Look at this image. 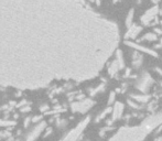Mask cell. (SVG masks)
I'll return each instance as SVG.
<instances>
[{"instance_id":"obj_3","label":"cell","mask_w":162,"mask_h":141,"mask_svg":"<svg viewBox=\"0 0 162 141\" xmlns=\"http://www.w3.org/2000/svg\"><path fill=\"white\" fill-rule=\"evenodd\" d=\"M89 121H91V117L87 116L83 120H81L74 128H72L70 131L66 132L59 141H78L83 136V132L85 131V129L87 128Z\"/></svg>"},{"instance_id":"obj_29","label":"cell","mask_w":162,"mask_h":141,"mask_svg":"<svg viewBox=\"0 0 162 141\" xmlns=\"http://www.w3.org/2000/svg\"><path fill=\"white\" fill-rule=\"evenodd\" d=\"M113 1H114V2H117V1H118V0H113Z\"/></svg>"},{"instance_id":"obj_8","label":"cell","mask_w":162,"mask_h":141,"mask_svg":"<svg viewBox=\"0 0 162 141\" xmlns=\"http://www.w3.org/2000/svg\"><path fill=\"white\" fill-rule=\"evenodd\" d=\"M125 110V105L120 102H116L113 106V109H111V119L108 125H111L114 121H117L122 117V114H124Z\"/></svg>"},{"instance_id":"obj_24","label":"cell","mask_w":162,"mask_h":141,"mask_svg":"<svg viewBox=\"0 0 162 141\" xmlns=\"http://www.w3.org/2000/svg\"><path fill=\"white\" fill-rule=\"evenodd\" d=\"M11 133L8 131H0V138H7V137H10Z\"/></svg>"},{"instance_id":"obj_6","label":"cell","mask_w":162,"mask_h":141,"mask_svg":"<svg viewBox=\"0 0 162 141\" xmlns=\"http://www.w3.org/2000/svg\"><path fill=\"white\" fill-rule=\"evenodd\" d=\"M45 128H46V122L45 121L39 122V124H37V125L27 133L26 138L23 139L22 141H35L40 137V135L43 133Z\"/></svg>"},{"instance_id":"obj_12","label":"cell","mask_w":162,"mask_h":141,"mask_svg":"<svg viewBox=\"0 0 162 141\" xmlns=\"http://www.w3.org/2000/svg\"><path fill=\"white\" fill-rule=\"evenodd\" d=\"M115 58H116V61L118 62V64L120 66V68H122L126 66V63H125V58H124V54H122V52L120 50H117L116 53H115Z\"/></svg>"},{"instance_id":"obj_2","label":"cell","mask_w":162,"mask_h":141,"mask_svg":"<svg viewBox=\"0 0 162 141\" xmlns=\"http://www.w3.org/2000/svg\"><path fill=\"white\" fill-rule=\"evenodd\" d=\"M162 125V110L145 118L138 126H126L118 129L108 141H143Z\"/></svg>"},{"instance_id":"obj_27","label":"cell","mask_w":162,"mask_h":141,"mask_svg":"<svg viewBox=\"0 0 162 141\" xmlns=\"http://www.w3.org/2000/svg\"><path fill=\"white\" fill-rule=\"evenodd\" d=\"M154 141H162V137H159V138H157Z\"/></svg>"},{"instance_id":"obj_9","label":"cell","mask_w":162,"mask_h":141,"mask_svg":"<svg viewBox=\"0 0 162 141\" xmlns=\"http://www.w3.org/2000/svg\"><path fill=\"white\" fill-rule=\"evenodd\" d=\"M141 31H142V27L138 26V24H132L130 28H128V31L126 33V39L127 40H135L140 34Z\"/></svg>"},{"instance_id":"obj_15","label":"cell","mask_w":162,"mask_h":141,"mask_svg":"<svg viewBox=\"0 0 162 141\" xmlns=\"http://www.w3.org/2000/svg\"><path fill=\"white\" fill-rule=\"evenodd\" d=\"M134 18H135V10L130 9L127 14V18H126V26H127V28H130L132 24H135Z\"/></svg>"},{"instance_id":"obj_21","label":"cell","mask_w":162,"mask_h":141,"mask_svg":"<svg viewBox=\"0 0 162 141\" xmlns=\"http://www.w3.org/2000/svg\"><path fill=\"white\" fill-rule=\"evenodd\" d=\"M52 131H53V129L50 128V127H46V128L44 129V133H43V138H46V137H49V136L51 135Z\"/></svg>"},{"instance_id":"obj_11","label":"cell","mask_w":162,"mask_h":141,"mask_svg":"<svg viewBox=\"0 0 162 141\" xmlns=\"http://www.w3.org/2000/svg\"><path fill=\"white\" fill-rule=\"evenodd\" d=\"M120 70L121 68H120V66H119V64H118V62L116 61V58H115L114 61H111L110 63H109V65H108V74H109L110 76H115Z\"/></svg>"},{"instance_id":"obj_16","label":"cell","mask_w":162,"mask_h":141,"mask_svg":"<svg viewBox=\"0 0 162 141\" xmlns=\"http://www.w3.org/2000/svg\"><path fill=\"white\" fill-rule=\"evenodd\" d=\"M14 125H17V122L13 121V120H5V119H0V127H3V128H10V127H13Z\"/></svg>"},{"instance_id":"obj_18","label":"cell","mask_w":162,"mask_h":141,"mask_svg":"<svg viewBox=\"0 0 162 141\" xmlns=\"http://www.w3.org/2000/svg\"><path fill=\"white\" fill-rule=\"evenodd\" d=\"M157 34L156 33H152V32H150V33H147V34H145L142 36V40H145V41H149V42H152V41H156L157 40Z\"/></svg>"},{"instance_id":"obj_1","label":"cell","mask_w":162,"mask_h":141,"mask_svg":"<svg viewBox=\"0 0 162 141\" xmlns=\"http://www.w3.org/2000/svg\"><path fill=\"white\" fill-rule=\"evenodd\" d=\"M119 42L117 23L86 0H0V86L92 80Z\"/></svg>"},{"instance_id":"obj_26","label":"cell","mask_w":162,"mask_h":141,"mask_svg":"<svg viewBox=\"0 0 162 141\" xmlns=\"http://www.w3.org/2000/svg\"><path fill=\"white\" fill-rule=\"evenodd\" d=\"M29 110H30V107H23L21 109V111H29Z\"/></svg>"},{"instance_id":"obj_4","label":"cell","mask_w":162,"mask_h":141,"mask_svg":"<svg viewBox=\"0 0 162 141\" xmlns=\"http://www.w3.org/2000/svg\"><path fill=\"white\" fill-rule=\"evenodd\" d=\"M94 105H95V102L92 98H82L71 104V110L77 114H86L93 108Z\"/></svg>"},{"instance_id":"obj_10","label":"cell","mask_w":162,"mask_h":141,"mask_svg":"<svg viewBox=\"0 0 162 141\" xmlns=\"http://www.w3.org/2000/svg\"><path fill=\"white\" fill-rule=\"evenodd\" d=\"M127 44L129 45V46H131V48H134L135 50H137L138 52H140V53H147V54L149 55H152V56H157V53L156 51H153V50H151V49L149 48H146V46H142V45L140 44H137V43H132V42L130 41H127Z\"/></svg>"},{"instance_id":"obj_7","label":"cell","mask_w":162,"mask_h":141,"mask_svg":"<svg viewBox=\"0 0 162 141\" xmlns=\"http://www.w3.org/2000/svg\"><path fill=\"white\" fill-rule=\"evenodd\" d=\"M158 13H159V7L158 6L151 7L150 9L147 10L146 12L141 16L140 21H141V23H142L143 26H148V24H150L153 20L156 19L157 16H158Z\"/></svg>"},{"instance_id":"obj_30","label":"cell","mask_w":162,"mask_h":141,"mask_svg":"<svg viewBox=\"0 0 162 141\" xmlns=\"http://www.w3.org/2000/svg\"><path fill=\"white\" fill-rule=\"evenodd\" d=\"M85 141H88V140H85Z\"/></svg>"},{"instance_id":"obj_28","label":"cell","mask_w":162,"mask_h":141,"mask_svg":"<svg viewBox=\"0 0 162 141\" xmlns=\"http://www.w3.org/2000/svg\"><path fill=\"white\" fill-rule=\"evenodd\" d=\"M96 1V3H97V5H100V0H95Z\"/></svg>"},{"instance_id":"obj_22","label":"cell","mask_w":162,"mask_h":141,"mask_svg":"<svg viewBox=\"0 0 162 141\" xmlns=\"http://www.w3.org/2000/svg\"><path fill=\"white\" fill-rule=\"evenodd\" d=\"M42 117H43L42 115L34 116V117L32 118V124H35V125H37V124H39V122H41L42 121Z\"/></svg>"},{"instance_id":"obj_14","label":"cell","mask_w":162,"mask_h":141,"mask_svg":"<svg viewBox=\"0 0 162 141\" xmlns=\"http://www.w3.org/2000/svg\"><path fill=\"white\" fill-rule=\"evenodd\" d=\"M111 109H113V107H109L108 106L107 108H105L104 110H103L100 114H99L97 117H96V119H95V121L96 122H98V121H102L103 119L104 118H106L107 117V115H109V114H111Z\"/></svg>"},{"instance_id":"obj_20","label":"cell","mask_w":162,"mask_h":141,"mask_svg":"<svg viewBox=\"0 0 162 141\" xmlns=\"http://www.w3.org/2000/svg\"><path fill=\"white\" fill-rule=\"evenodd\" d=\"M104 88H105V85H104V84H102V85H99V86L96 87V89L92 90V92H91V95H92V96H94V95H96L98 92H102V90H104Z\"/></svg>"},{"instance_id":"obj_5","label":"cell","mask_w":162,"mask_h":141,"mask_svg":"<svg viewBox=\"0 0 162 141\" xmlns=\"http://www.w3.org/2000/svg\"><path fill=\"white\" fill-rule=\"evenodd\" d=\"M153 80L148 73H143L140 77H138L136 83V88L139 90L140 93L146 94L150 89V87L152 86Z\"/></svg>"},{"instance_id":"obj_23","label":"cell","mask_w":162,"mask_h":141,"mask_svg":"<svg viewBox=\"0 0 162 141\" xmlns=\"http://www.w3.org/2000/svg\"><path fill=\"white\" fill-rule=\"evenodd\" d=\"M31 122H32V118H31V117H27V118L24 119V121H23V126H24V128H28Z\"/></svg>"},{"instance_id":"obj_19","label":"cell","mask_w":162,"mask_h":141,"mask_svg":"<svg viewBox=\"0 0 162 141\" xmlns=\"http://www.w3.org/2000/svg\"><path fill=\"white\" fill-rule=\"evenodd\" d=\"M115 96H116V94H115V92H111V93L109 94V99H108V106L114 105V104L116 103V99H115Z\"/></svg>"},{"instance_id":"obj_25","label":"cell","mask_w":162,"mask_h":141,"mask_svg":"<svg viewBox=\"0 0 162 141\" xmlns=\"http://www.w3.org/2000/svg\"><path fill=\"white\" fill-rule=\"evenodd\" d=\"M49 109H50V107H49L48 105H42L41 107H40V110H41L42 112H45V114L48 112Z\"/></svg>"},{"instance_id":"obj_13","label":"cell","mask_w":162,"mask_h":141,"mask_svg":"<svg viewBox=\"0 0 162 141\" xmlns=\"http://www.w3.org/2000/svg\"><path fill=\"white\" fill-rule=\"evenodd\" d=\"M142 64V56L140 54V52H135L132 55V65L135 67H140Z\"/></svg>"},{"instance_id":"obj_17","label":"cell","mask_w":162,"mask_h":141,"mask_svg":"<svg viewBox=\"0 0 162 141\" xmlns=\"http://www.w3.org/2000/svg\"><path fill=\"white\" fill-rule=\"evenodd\" d=\"M132 98L135 100H137L138 103H147L150 99V97L148 95H146V94H143V95H135V96H132Z\"/></svg>"}]
</instances>
